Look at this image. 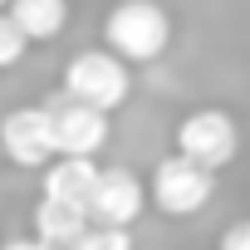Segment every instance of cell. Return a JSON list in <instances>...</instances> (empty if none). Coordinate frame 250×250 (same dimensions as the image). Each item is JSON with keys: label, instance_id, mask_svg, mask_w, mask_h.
<instances>
[{"label": "cell", "instance_id": "cell-11", "mask_svg": "<svg viewBox=\"0 0 250 250\" xmlns=\"http://www.w3.org/2000/svg\"><path fill=\"white\" fill-rule=\"evenodd\" d=\"M133 245V226H108V221H88V230L79 235L74 250H128Z\"/></svg>", "mask_w": 250, "mask_h": 250}, {"label": "cell", "instance_id": "cell-7", "mask_svg": "<svg viewBox=\"0 0 250 250\" xmlns=\"http://www.w3.org/2000/svg\"><path fill=\"white\" fill-rule=\"evenodd\" d=\"M147 206V187L128 172V167H98L93 191L83 201L88 221H108V226H133Z\"/></svg>", "mask_w": 250, "mask_h": 250}, {"label": "cell", "instance_id": "cell-14", "mask_svg": "<svg viewBox=\"0 0 250 250\" xmlns=\"http://www.w3.org/2000/svg\"><path fill=\"white\" fill-rule=\"evenodd\" d=\"M0 5H5V0H0Z\"/></svg>", "mask_w": 250, "mask_h": 250}, {"label": "cell", "instance_id": "cell-3", "mask_svg": "<svg viewBox=\"0 0 250 250\" xmlns=\"http://www.w3.org/2000/svg\"><path fill=\"white\" fill-rule=\"evenodd\" d=\"M211 191H216V172L191 162L187 152L162 157L157 172H152V187H147V196L157 201L162 216H196L211 201Z\"/></svg>", "mask_w": 250, "mask_h": 250}, {"label": "cell", "instance_id": "cell-1", "mask_svg": "<svg viewBox=\"0 0 250 250\" xmlns=\"http://www.w3.org/2000/svg\"><path fill=\"white\" fill-rule=\"evenodd\" d=\"M103 40L128 64H152V59H162V49L172 40V15L157 0H118L103 20Z\"/></svg>", "mask_w": 250, "mask_h": 250}, {"label": "cell", "instance_id": "cell-4", "mask_svg": "<svg viewBox=\"0 0 250 250\" xmlns=\"http://www.w3.org/2000/svg\"><path fill=\"white\" fill-rule=\"evenodd\" d=\"M240 147V128H235V118L226 108H196L177 123V152H187L191 162L221 172Z\"/></svg>", "mask_w": 250, "mask_h": 250}, {"label": "cell", "instance_id": "cell-2", "mask_svg": "<svg viewBox=\"0 0 250 250\" xmlns=\"http://www.w3.org/2000/svg\"><path fill=\"white\" fill-rule=\"evenodd\" d=\"M64 93L69 98H83L103 113L123 108L133 93V74H128V59L113 54V49H79L69 64H64Z\"/></svg>", "mask_w": 250, "mask_h": 250}, {"label": "cell", "instance_id": "cell-13", "mask_svg": "<svg viewBox=\"0 0 250 250\" xmlns=\"http://www.w3.org/2000/svg\"><path fill=\"white\" fill-rule=\"evenodd\" d=\"M221 250H250V221H235L221 230Z\"/></svg>", "mask_w": 250, "mask_h": 250}, {"label": "cell", "instance_id": "cell-9", "mask_svg": "<svg viewBox=\"0 0 250 250\" xmlns=\"http://www.w3.org/2000/svg\"><path fill=\"white\" fill-rule=\"evenodd\" d=\"M83 230H88V211H83L79 201L40 196V206H35V245L64 250V245H79Z\"/></svg>", "mask_w": 250, "mask_h": 250}, {"label": "cell", "instance_id": "cell-8", "mask_svg": "<svg viewBox=\"0 0 250 250\" xmlns=\"http://www.w3.org/2000/svg\"><path fill=\"white\" fill-rule=\"evenodd\" d=\"M93 177H98V162L93 157H74V152H54L44 167H40V196H59V201H88L93 191Z\"/></svg>", "mask_w": 250, "mask_h": 250}, {"label": "cell", "instance_id": "cell-10", "mask_svg": "<svg viewBox=\"0 0 250 250\" xmlns=\"http://www.w3.org/2000/svg\"><path fill=\"white\" fill-rule=\"evenodd\" d=\"M5 10H10V20L25 30L30 44L54 40V35H64V25H69V0H5Z\"/></svg>", "mask_w": 250, "mask_h": 250}, {"label": "cell", "instance_id": "cell-5", "mask_svg": "<svg viewBox=\"0 0 250 250\" xmlns=\"http://www.w3.org/2000/svg\"><path fill=\"white\" fill-rule=\"evenodd\" d=\"M0 157H10L15 167H44L54 157L49 103H25L0 118Z\"/></svg>", "mask_w": 250, "mask_h": 250}, {"label": "cell", "instance_id": "cell-6", "mask_svg": "<svg viewBox=\"0 0 250 250\" xmlns=\"http://www.w3.org/2000/svg\"><path fill=\"white\" fill-rule=\"evenodd\" d=\"M49 123H54V152H74V157H93L108 143V113L83 103V98H49Z\"/></svg>", "mask_w": 250, "mask_h": 250}, {"label": "cell", "instance_id": "cell-12", "mask_svg": "<svg viewBox=\"0 0 250 250\" xmlns=\"http://www.w3.org/2000/svg\"><path fill=\"white\" fill-rule=\"evenodd\" d=\"M25 49H30L25 30L10 20V10H5V5H0V74H5V69H15V64L25 59Z\"/></svg>", "mask_w": 250, "mask_h": 250}]
</instances>
